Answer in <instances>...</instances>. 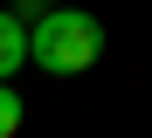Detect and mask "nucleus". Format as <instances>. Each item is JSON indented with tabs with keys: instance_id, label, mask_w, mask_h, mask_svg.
Wrapping results in <instances>:
<instances>
[{
	"instance_id": "1",
	"label": "nucleus",
	"mask_w": 152,
	"mask_h": 138,
	"mask_svg": "<svg viewBox=\"0 0 152 138\" xmlns=\"http://www.w3.org/2000/svg\"><path fill=\"white\" fill-rule=\"evenodd\" d=\"M97 55H104V28L83 7H48L35 28H28V62L48 69V76H83Z\"/></svg>"
},
{
	"instance_id": "2",
	"label": "nucleus",
	"mask_w": 152,
	"mask_h": 138,
	"mask_svg": "<svg viewBox=\"0 0 152 138\" xmlns=\"http://www.w3.org/2000/svg\"><path fill=\"white\" fill-rule=\"evenodd\" d=\"M21 62H28V28H21V14L0 7V83H7Z\"/></svg>"
},
{
	"instance_id": "3",
	"label": "nucleus",
	"mask_w": 152,
	"mask_h": 138,
	"mask_svg": "<svg viewBox=\"0 0 152 138\" xmlns=\"http://www.w3.org/2000/svg\"><path fill=\"white\" fill-rule=\"evenodd\" d=\"M14 131H21V97L0 83V138H14Z\"/></svg>"
},
{
	"instance_id": "4",
	"label": "nucleus",
	"mask_w": 152,
	"mask_h": 138,
	"mask_svg": "<svg viewBox=\"0 0 152 138\" xmlns=\"http://www.w3.org/2000/svg\"><path fill=\"white\" fill-rule=\"evenodd\" d=\"M21 14H35V21H42V14H48V0H21Z\"/></svg>"
}]
</instances>
